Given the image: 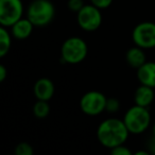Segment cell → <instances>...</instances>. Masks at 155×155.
Segmentation results:
<instances>
[{"mask_svg":"<svg viewBox=\"0 0 155 155\" xmlns=\"http://www.w3.org/2000/svg\"><path fill=\"white\" fill-rule=\"evenodd\" d=\"M130 132L123 119L108 118L103 120L97 129V138L99 142L105 148H115L120 144H124Z\"/></svg>","mask_w":155,"mask_h":155,"instance_id":"obj_1","label":"cell"},{"mask_svg":"<svg viewBox=\"0 0 155 155\" xmlns=\"http://www.w3.org/2000/svg\"><path fill=\"white\" fill-rule=\"evenodd\" d=\"M88 53L86 41L81 37L71 36L63 43L61 48V60L66 64L75 65L83 62Z\"/></svg>","mask_w":155,"mask_h":155,"instance_id":"obj_2","label":"cell"},{"mask_svg":"<svg viewBox=\"0 0 155 155\" xmlns=\"http://www.w3.org/2000/svg\"><path fill=\"white\" fill-rule=\"evenodd\" d=\"M130 134H142L151 124V115L148 107L135 104L127 110L123 117Z\"/></svg>","mask_w":155,"mask_h":155,"instance_id":"obj_3","label":"cell"},{"mask_svg":"<svg viewBox=\"0 0 155 155\" xmlns=\"http://www.w3.org/2000/svg\"><path fill=\"white\" fill-rule=\"evenodd\" d=\"M55 8L50 0H33L27 10V17L35 27H46L53 20Z\"/></svg>","mask_w":155,"mask_h":155,"instance_id":"obj_4","label":"cell"},{"mask_svg":"<svg viewBox=\"0 0 155 155\" xmlns=\"http://www.w3.org/2000/svg\"><path fill=\"white\" fill-rule=\"evenodd\" d=\"M77 21L82 30L94 32L102 25V13L94 5H85L81 11L77 13Z\"/></svg>","mask_w":155,"mask_h":155,"instance_id":"obj_5","label":"cell"},{"mask_svg":"<svg viewBox=\"0 0 155 155\" xmlns=\"http://www.w3.org/2000/svg\"><path fill=\"white\" fill-rule=\"evenodd\" d=\"M24 5L21 0H0V25L11 28L22 18Z\"/></svg>","mask_w":155,"mask_h":155,"instance_id":"obj_6","label":"cell"},{"mask_svg":"<svg viewBox=\"0 0 155 155\" xmlns=\"http://www.w3.org/2000/svg\"><path fill=\"white\" fill-rule=\"evenodd\" d=\"M106 100L107 98L100 91H87L81 98L80 108L87 116H98L105 110Z\"/></svg>","mask_w":155,"mask_h":155,"instance_id":"obj_7","label":"cell"},{"mask_svg":"<svg viewBox=\"0 0 155 155\" xmlns=\"http://www.w3.org/2000/svg\"><path fill=\"white\" fill-rule=\"evenodd\" d=\"M134 44L142 49L155 48V22L142 21L138 24L132 32Z\"/></svg>","mask_w":155,"mask_h":155,"instance_id":"obj_8","label":"cell"},{"mask_svg":"<svg viewBox=\"0 0 155 155\" xmlns=\"http://www.w3.org/2000/svg\"><path fill=\"white\" fill-rule=\"evenodd\" d=\"M54 91H55V88H54L53 82L48 78L38 79L33 87L35 98L37 100H45V101H49L52 99L54 95Z\"/></svg>","mask_w":155,"mask_h":155,"instance_id":"obj_9","label":"cell"},{"mask_svg":"<svg viewBox=\"0 0 155 155\" xmlns=\"http://www.w3.org/2000/svg\"><path fill=\"white\" fill-rule=\"evenodd\" d=\"M34 27L35 26L31 22V20L28 17H22L11 27V34L15 38L22 41V39L28 38L32 34Z\"/></svg>","mask_w":155,"mask_h":155,"instance_id":"obj_10","label":"cell"},{"mask_svg":"<svg viewBox=\"0 0 155 155\" xmlns=\"http://www.w3.org/2000/svg\"><path fill=\"white\" fill-rule=\"evenodd\" d=\"M137 79L140 84L155 88V62H146L137 69Z\"/></svg>","mask_w":155,"mask_h":155,"instance_id":"obj_11","label":"cell"},{"mask_svg":"<svg viewBox=\"0 0 155 155\" xmlns=\"http://www.w3.org/2000/svg\"><path fill=\"white\" fill-rule=\"evenodd\" d=\"M155 93L154 88L147 85L140 84L139 87L135 91L134 94V102L135 104L140 106H144V107H149L154 101Z\"/></svg>","mask_w":155,"mask_h":155,"instance_id":"obj_12","label":"cell"},{"mask_svg":"<svg viewBox=\"0 0 155 155\" xmlns=\"http://www.w3.org/2000/svg\"><path fill=\"white\" fill-rule=\"evenodd\" d=\"M143 50L144 49L135 45V47L130 48L127 51V53H125V61H127V63L132 68H135L137 70L140 66H142L147 62V56Z\"/></svg>","mask_w":155,"mask_h":155,"instance_id":"obj_13","label":"cell"},{"mask_svg":"<svg viewBox=\"0 0 155 155\" xmlns=\"http://www.w3.org/2000/svg\"><path fill=\"white\" fill-rule=\"evenodd\" d=\"M11 33L7 30V27H2L0 28V56L3 58L9 53L10 49H11Z\"/></svg>","mask_w":155,"mask_h":155,"instance_id":"obj_14","label":"cell"},{"mask_svg":"<svg viewBox=\"0 0 155 155\" xmlns=\"http://www.w3.org/2000/svg\"><path fill=\"white\" fill-rule=\"evenodd\" d=\"M49 101L45 100H37L33 105V114L36 118L44 119L49 115L50 113V105L48 103Z\"/></svg>","mask_w":155,"mask_h":155,"instance_id":"obj_15","label":"cell"},{"mask_svg":"<svg viewBox=\"0 0 155 155\" xmlns=\"http://www.w3.org/2000/svg\"><path fill=\"white\" fill-rule=\"evenodd\" d=\"M16 155H32L33 154V148L28 142H20L15 147L14 150Z\"/></svg>","mask_w":155,"mask_h":155,"instance_id":"obj_16","label":"cell"},{"mask_svg":"<svg viewBox=\"0 0 155 155\" xmlns=\"http://www.w3.org/2000/svg\"><path fill=\"white\" fill-rule=\"evenodd\" d=\"M120 110V102L116 98H107L106 100V105H105V110L108 113L115 114Z\"/></svg>","mask_w":155,"mask_h":155,"instance_id":"obj_17","label":"cell"},{"mask_svg":"<svg viewBox=\"0 0 155 155\" xmlns=\"http://www.w3.org/2000/svg\"><path fill=\"white\" fill-rule=\"evenodd\" d=\"M84 5V0H68V2H67L68 9L73 13H78L79 11H81Z\"/></svg>","mask_w":155,"mask_h":155,"instance_id":"obj_18","label":"cell"},{"mask_svg":"<svg viewBox=\"0 0 155 155\" xmlns=\"http://www.w3.org/2000/svg\"><path fill=\"white\" fill-rule=\"evenodd\" d=\"M110 153L113 155H132V151L124 144H120V146L110 149Z\"/></svg>","mask_w":155,"mask_h":155,"instance_id":"obj_19","label":"cell"},{"mask_svg":"<svg viewBox=\"0 0 155 155\" xmlns=\"http://www.w3.org/2000/svg\"><path fill=\"white\" fill-rule=\"evenodd\" d=\"M91 3L100 10L107 9L113 3V0H91Z\"/></svg>","mask_w":155,"mask_h":155,"instance_id":"obj_20","label":"cell"},{"mask_svg":"<svg viewBox=\"0 0 155 155\" xmlns=\"http://www.w3.org/2000/svg\"><path fill=\"white\" fill-rule=\"evenodd\" d=\"M7 75H8V71L5 66L0 65V82H3L5 80V78H7Z\"/></svg>","mask_w":155,"mask_h":155,"instance_id":"obj_21","label":"cell"},{"mask_svg":"<svg viewBox=\"0 0 155 155\" xmlns=\"http://www.w3.org/2000/svg\"><path fill=\"white\" fill-rule=\"evenodd\" d=\"M136 155H149V153L147 151H137Z\"/></svg>","mask_w":155,"mask_h":155,"instance_id":"obj_22","label":"cell"},{"mask_svg":"<svg viewBox=\"0 0 155 155\" xmlns=\"http://www.w3.org/2000/svg\"><path fill=\"white\" fill-rule=\"evenodd\" d=\"M153 135H154V137H155V122H154V124H153Z\"/></svg>","mask_w":155,"mask_h":155,"instance_id":"obj_23","label":"cell"}]
</instances>
